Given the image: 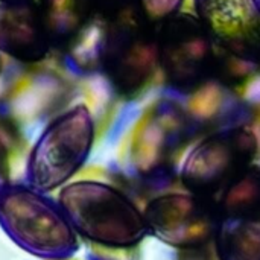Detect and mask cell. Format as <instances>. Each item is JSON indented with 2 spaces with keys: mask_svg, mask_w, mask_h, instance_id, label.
<instances>
[{
  "mask_svg": "<svg viewBox=\"0 0 260 260\" xmlns=\"http://www.w3.org/2000/svg\"><path fill=\"white\" fill-rule=\"evenodd\" d=\"M58 204L76 235L99 248H133L149 232L145 216L119 190L96 183H72Z\"/></svg>",
  "mask_w": 260,
  "mask_h": 260,
  "instance_id": "cell-1",
  "label": "cell"
},
{
  "mask_svg": "<svg viewBox=\"0 0 260 260\" xmlns=\"http://www.w3.org/2000/svg\"><path fill=\"white\" fill-rule=\"evenodd\" d=\"M0 227L17 247L38 259L67 260L79 248L59 204L29 186L0 189Z\"/></svg>",
  "mask_w": 260,
  "mask_h": 260,
  "instance_id": "cell-2",
  "label": "cell"
},
{
  "mask_svg": "<svg viewBox=\"0 0 260 260\" xmlns=\"http://www.w3.org/2000/svg\"><path fill=\"white\" fill-rule=\"evenodd\" d=\"M102 14L107 27L98 75H104L119 94H134L160 67L157 26L143 18L136 0Z\"/></svg>",
  "mask_w": 260,
  "mask_h": 260,
  "instance_id": "cell-3",
  "label": "cell"
},
{
  "mask_svg": "<svg viewBox=\"0 0 260 260\" xmlns=\"http://www.w3.org/2000/svg\"><path fill=\"white\" fill-rule=\"evenodd\" d=\"M94 142V120L79 104L53 119L34 145L26 165V186L41 193L66 184L85 163Z\"/></svg>",
  "mask_w": 260,
  "mask_h": 260,
  "instance_id": "cell-4",
  "label": "cell"
},
{
  "mask_svg": "<svg viewBox=\"0 0 260 260\" xmlns=\"http://www.w3.org/2000/svg\"><path fill=\"white\" fill-rule=\"evenodd\" d=\"M158 61L171 84L197 87L218 62V49L192 15L177 14L158 24Z\"/></svg>",
  "mask_w": 260,
  "mask_h": 260,
  "instance_id": "cell-5",
  "label": "cell"
},
{
  "mask_svg": "<svg viewBox=\"0 0 260 260\" xmlns=\"http://www.w3.org/2000/svg\"><path fill=\"white\" fill-rule=\"evenodd\" d=\"M195 18L222 53L260 66L259 0H192Z\"/></svg>",
  "mask_w": 260,
  "mask_h": 260,
  "instance_id": "cell-6",
  "label": "cell"
},
{
  "mask_svg": "<svg viewBox=\"0 0 260 260\" xmlns=\"http://www.w3.org/2000/svg\"><path fill=\"white\" fill-rule=\"evenodd\" d=\"M221 260H260V172H245L225 192L216 227Z\"/></svg>",
  "mask_w": 260,
  "mask_h": 260,
  "instance_id": "cell-7",
  "label": "cell"
},
{
  "mask_svg": "<svg viewBox=\"0 0 260 260\" xmlns=\"http://www.w3.org/2000/svg\"><path fill=\"white\" fill-rule=\"evenodd\" d=\"M256 139L250 131L233 129L204 140L186 161V184L197 192L210 193L230 186L247 172L256 152Z\"/></svg>",
  "mask_w": 260,
  "mask_h": 260,
  "instance_id": "cell-8",
  "label": "cell"
},
{
  "mask_svg": "<svg viewBox=\"0 0 260 260\" xmlns=\"http://www.w3.org/2000/svg\"><path fill=\"white\" fill-rule=\"evenodd\" d=\"M52 41L38 2L0 0V52L23 64L47 58Z\"/></svg>",
  "mask_w": 260,
  "mask_h": 260,
  "instance_id": "cell-9",
  "label": "cell"
},
{
  "mask_svg": "<svg viewBox=\"0 0 260 260\" xmlns=\"http://www.w3.org/2000/svg\"><path fill=\"white\" fill-rule=\"evenodd\" d=\"M148 229L175 247L201 245L210 238L213 218L197 200L171 195L154 201L145 215Z\"/></svg>",
  "mask_w": 260,
  "mask_h": 260,
  "instance_id": "cell-10",
  "label": "cell"
},
{
  "mask_svg": "<svg viewBox=\"0 0 260 260\" xmlns=\"http://www.w3.org/2000/svg\"><path fill=\"white\" fill-rule=\"evenodd\" d=\"M52 47L62 50L98 12V0H38Z\"/></svg>",
  "mask_w": 260,
  "mask_h": 260,
  "instance_id": "cell-11",
  "label": "cell"
},
{
  "mask_svg": "<svg viewBox=\"0 0 260 260\" xmlns=\"http://www.w3.org/2000/svg\"><path fill=\"white\" fill-rule=\"evenodd\" d=\"M143 18L152 26H158L177 15L184 0H136Z\"/></svg>",
  "mask_w": 260,
  "mask_h": 260,
  "instance_id": "cell-12",
  "label": "cell"
},
{
  "mask_svg": "<svg viewBox=\"0 0 260 260\" xmlns=\"http://www.w3.org/2000/svg\"><path fill=\"white\" fill-rule=\"evenodd\" d=\"M134 0H98V12H113Z\"/></svg>",
  "mask_w": 260,
  "mask_h": 260,
  "instance_id": "cell-13",
  "label": "cell"
},
{
  "mask_svg": "<svg viewBox=\"0 0 260 260\" xmlns=\"http://www.w3.org/2000/svg\"><path fill=\"white\" fill-rule=\"evenodd\" d=\"M6 172H8V165H6V149H5L3 143L0 142V189H2L3 186H6V184H8Z\"/></svg>",
  "mask_w": 260,
  "mask_h": 260,
  "instance_id": "cell-14",
  "label": "cell"
},
{
  "mask_svg": "<svg viewBox=\"0 0 260 260\" xmlns=\"http://www.w3.org/2000/svg\"><path fill=\"white\" fill-rule=\"evenodd\" d=\"M3 72V53L0 52V73Z\"/></svg>",
  "mask_w": 260,
  "mask_h": 260,
  "instance_id": "cell-15",
  "label": "cell"
},
{
  "mask_svg": "<svg viewBox=\"0 0 260 260\" xmlns=\"http://www.w3.org/2000/svg\"><path fill=\"white\" fill-rule=\"evenodd\" d=\"M3 2H38V0H3Z\"/></svg>",
  "mask_w": 260,
  "mask_h": 260,
  "instance_id": "cell-16",
  "label": "cell"
},
{
  "mask_svg": "<svg viewBox=\"0 0 260 260\" xmlns=\"http://www.w3.org/2000/svg\"><path fill=\"white\" fill-rule=\"evenodd\" d=\"M259 3H260V0H259Z\"/></svg>",
  "mask_w": 260,
  "mask_h": 260,
  "instance_id": "cell-17",
  "label": "cell"
}]
</instances>
